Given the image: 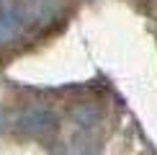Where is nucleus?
I'll use <instances>...</instances> for the list:
<instances>
[{
    "label": "nucleus",
    "instance_id": "nucleus-1",
    "mask_svg": "<svg viewBox=\"0 0 157 155\" xmlns=\"http://www.w3.org/2000/svg\"><path fill=\"white\" fill-rule=\"evenodd\" d=\"M18 34V16L8 8H0V44L10 42Z\"/></svg>",
    "mask_w": 157,
    "mask_h": 155
}]
</instances>
